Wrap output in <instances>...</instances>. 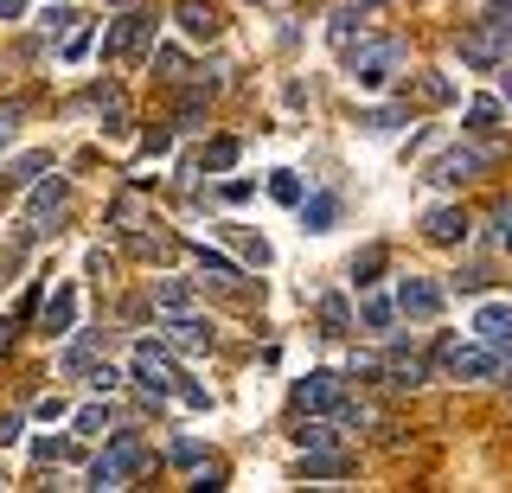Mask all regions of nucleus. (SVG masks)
<instances>
[{
  "mask_svg": "<svg viewBox=\"0 0 512 493\" xmlns=\"http://www.w3.org/2000/svg\"><path fill=\"white\" fill-rule=\"evenodd\" d=\"M512 58V0H493L487 20H474L461 33V65L468 71H500Z\"/></svg>",
  "mask_w": 512,
  "mask_h": 493,
  "instance_id": "obj_1",
  "label": "nucleus"
},
{
  "mask_svg": "<svg viewBox=\"0 0 512 493\" xmlns=\"http://www.w3.org/2000/svg\"><path fill=\"white\" fill-rule=\"evenodd\" d=\"M141 468H148V442H141V429H116V436L103 442V455L90 461L84 487H128Z\"/></svg>",
  "mask_w": 512,
  "mask_h": 493,
  "instance_id": "obj_2",
  "label": "nucleus"
},
{
  "mask_svg": "<svg viewBox=\"0 0 512 493\" xmlns=\"http://www.w3.org/2000/svg\"><path fill=\"white\" fill-rule=\"evenodd\" d=\"M154 26L160 20H154L148 7H128L122 20L103 26V58H109V65H141V58L154 52Z\"/></svg>",
  "mask_w": 512,
  "mask_h": 493,
  "instance_id": "obj_3",
  "label": "nucleus"
},
{
  "mask_svg": "<svg viewBox=\"0 0 512 493\" xmlns=\"http://www.w3.org/2000/svg\"><path fill=\"white\" fill-rule=\"evenodd\" d=\"M436 365L448 378H455V385H487V378H500V353H493L487 340H442L436 346Z\"/></svg>",
  "mask_w": 512,
  "mask_h": 493,
  "instance_id": "obj_4",
  "label": "nucleus"
},
{
  "mask_svg": "<svg viewBox=\"0 0 512 493\" xmlns=\"http://www.w3.org/2000/svg\"><path fill=\"white\" fill-rule=\"evenodd\" d=\"M397 65H404V39H359V45H346V77L359 90L391 84Z\"/></svg>",
  "mask_w": 512,
  "mask_h": 493,
  "instance_id": "obj_5",
  "label": "nucleus"
},
{
  "mask_svg": "<svg viewBox=\"0 0 512 493\" xmlns=\"http://www.w3.org/2000/svg\"><path fill=\"white\" fill-rule=\"evenodd\" d=\"M64 205H71V186L58 180H32V193H26V231H20V244H32V237H45L64 218Z\"/></svg>",
  "mask_w": 512,
  "mask_h": 493,
  "instance_id": "obj_6",
  "label": "nucleus"
},
{
  "mask_svg": "<svg viewBox=\"0 0 512 493\" xmlns=\"http://www.w3.org/2000/svg\"><path fill=\"white\" fill-rule=\"evenodd\" d=\"M487 161H493V148H448V154H436V161L423 167V180L429 186H468V180H480Z\"/></svg>",
  "mask_w": 512,
  "mask_h": 493,
  "instance_id": "obj_7",
  "label": "nucleus"
},
{
  "mask_svg": "<svg viewBox=\"0 0 512 493\" xmlns=\"http://www.w3.org/2000/svg\"><path fill=\"white\" fill-rule=\"evenodd\" d=\"M340 397H346V378H340V372H327V365H314V372L295 385V410H301V417H327Z\"/></svg>",
  "mask_w": 512,
  "mask_h": 493,
  "instance_id": "obj_8",
  "label": "nucleus"
},
{
  "mask_svg": "<svg viewBox=\"0 0 512 493\" xmlns=\"http://www.w3.org/2000/svg\"><path fill=\"white\" fill-rule=\"evenodd\" d=\"M128 378H135V385L160 404V397H173V378H180V372L167 365V353H160L154 340H141V346H135V365H128Z\"/></svg>",
  "mask_w": 512,
  "mask_h": 493,
  "instance_id": "obj_9",
  "label": "nucleus"
},
{
  "mask_svg": "<svg viewBox=\"0 0 512 493\" xmlns=\"http://www.w3.org/2000/svg\"><path fill=\"white\" fill-rule=\"evenodd\" d=\"M397 314H410V321H436L442 314V289L429 276H397Z\"/></svg>",
  "mask_w": 512,
  "mask_h": 493,
  "instance_id": "obj_10",
  "label": "nucleus"
},
{
  "mask_svg": "<svg viewBox=\"0 0 512 493\" xmlns=\"http://www.w3.org/2000/svg\"><path fill=\"white\" fill-rule=\"evenodd\" d=\"M423 237L442 244V250L468 244V212H461V205H429V212H423Z\"/></svg>",
  "mask_w": 512,
  "mask_h": 493,
  "instance_id": "obj_11",
  "label": "nucleus"
},
{
  "mask_svg": "<svg viewBox=\"0 0 512 493\" xmlns=\"http://www.w3.org/2000/svg\"><path fill=\"white\" fill-rule=\"evenodd\" d=\"M474 340H487L493 353H512V301H480V314H474Z\"/></svg>",
  "mask_w": 512,
  "mask_h": 493,
  "instance_id": "obj_12",
  "label": "nucleus"
},
{
  "mask_svg": "<svg viewBox=\"0 0 512 493\" xmlns=\"http://www.w3.org/2000/svg\"><path fill=\"white\" fill-rule=\"evenodd\" d=\"M378 365H384L378 378H384V385H397V391H416V385L429 378V359H423V353H410V346H391V353H384Z\"/></svg>",
  "mask_w": 512,
  "mask_h": 493,
  "instance_id": "obj_13",
  "label": "nucleus"
},
{
  "mask_svg": "<svg viewBox=\"0 0 512 493\" xmlns=\"http://www.w3.org/2000/svg\"><path fill=\"white\" fill-rule=\"evenodd\" d=\"M192 263L205 269V282H224V289H237V295L250 289V282H244V263L224 257V250H212V244H192Z\"/></svg>",
  "mask_w": 512,
  "mask_h": 493,
  "instance_id": "obj_14",
  "label": "nucleus"
},
{
  "mask_svg": "<svg viewBox=\"0 0 512 493\" xmlns=\"http://www.w3.org/2000/svg\"><path fill=\"white\" fill-rule=\"evenodd\" d=\"M173 20H180V33L186 39H205V45H212L218 39V13H212V0H180V7H173Z\"/></svg>",
  "mask_w": 512,
  "mask_h": 493,
  "instance_id": "obj_15",
  "label": "nucleus"
},
{
  "mask_svg": "<svg viewBox=\"0 0 512 493\" xmlns=\"http://www.w3.org/2000/svg\"><path fill=\"white\" fill-rule=\"evenodd\" d=\"M167 340H180V346H212L218 333H212V321H205V314L180 308V314H167Z\"/></svg>",
  "mask_w": 512,
  "mask_h": 493,
  "instance_id": "obj_16",
  "label": "nucleus"
},
{
  "mask_svg": "<svg viewBox=\"0 0 512 493\" xmlns=\"http://www.w3.org/2000/svg\"><path fill=\"white\" fill-rule=\"evenodd\" d=\"M340 474H346V455L333 442L327 449H301V481H340Z\"/></svg>",
  "mask_w": 512,
  "mask_h": 493,
  "instance_id": "obj_17",
  "label": "nucleus"
},
{
  "mask_svg": "<svg viewBox=\"0 0 512 493\" xmlns=\"http://www.w3.org/2000/svg\"><path fill=\"white\" fill-rule=\"evenodd\" d=\"M340 225V193H314V199H301V231H333Z\"/></svg>",
  "mask_w": 512,
  "mask_h": 493,
  "instance_id": "obj_18",
  "label": "nucleus"
},
{
  "mask_svg": "<svg viewBox=\"0 0 512 493\" xmlns=\"http://www.w3.org/2000/svg\"><path fill=\"white\" fill-rule=\"evenodd\" d=\"M90 103L109 116V122H103L109 135H122V129H128V97H122V84H90Z\"/></svg>",
  "mask_w": 512,
  "mask_h": 493,
  "instance_id": "obj_19",
  "label": "nucleus"
},
{
  "mask_svg": "<svg viewBox=\"0 0 512 493\" xmlns=\"http://www.w3.org/2000/svg\"><path fill=\"white\" fill-rule=\"evenodd\" d=\"M500 122H506V103H500V97H474L461 129H468V135H500Z\"/></svg>",
  "mask_w": 512,
  "mask_h": 493,
  "instance_id": "obj_20",
  "label": "nucleus"
},
{
  "mask_svg": "<svg viewBox=\"0 0 512 493\" xmlns=\"http://www.w3.org/2000/svg\"><path fill=\"white\" fill-rule=\"evenodd\" d=\"M39 321H45V333H71V327H77V289H58V295L39 308Z\"/></svg>",
  "mask_w": 512,
  "mask_h": 493,
  "instance_id": "obj_21",
  "label": "nucleus"
},
{
  "mask_svg": "<svg viewBox=\"0 0 512 493\" xmlns=\"http://www.w3.org/2000/svg\"><path fill=\"white\" fill-rule=\"evenodd\" d=\"M359 26H365V7H359V0H346V7H333V13H327V39L340 45V52L352 45V33H359Z\"/></svg>",
  "mask_w": 512,
  "mask_h": 493,
  "instance_id": "obj_22",
  "label": "nucleus"
},
{
  "mask_svg": "<svg viewBox=\"0 0 512 493\" xmlns=\"http://www.w3.org/2000/svg\"><path fill=\"white\" fill-rule=\"evenodd\" d=\"M205 97H212V90L192 84L186 97H180V109H173V129H205Z\"/></svg>",
  "mask_w": 512,
  "mask_h": 493,
  "instance_id": "obj_23",
  "label": "nucleus"
},
{
  "mask_svg": "<svg viewBox=\"0 0 512 493\" xmlns=\"http://www.w3.org/2000/svg\"><path fill=\"white\" fill-rule=\"evenodd\" d=\"M378 276H384V244H365L359 257H352V289H372Z\"/></svg>",
  "mask_w": 512,
  "mask_h": 493,
  "instance_id": "obj_24",
  "label": "nucleus"
},
{
  "mask_svg": "<svg viewBox=\"0 0 512 493\" xmlns=\"http://www.w3.org/2000/svg\"><path fill=\"white\" fill-rule=\"evenodd\" d=\"M320 333H352V308H346V295H320Z\"/></svg>",
  "mask_w": 512,
  "mask_h": 493,
  "instance_id": "obj_25",
  "label": "nucleus"
},
{
  "mask_svg": "<svg viewBox=\"0 0 512 493\" xmlns=\"http://www.w3.org/2000/svg\"><path fill=\"white\" fill-rule=\"evenodd\" d=\"M237 154H244V148H237L231 135L205 141V161H199V173H231V167H237Z\"/></svg>",
  "mask_w": 512,
  "mask_h": 493,
  "instance_id": "obj_26",
  "label": "nucleus"
},
{
  "mask_svg": "<svg viewBox=\"0 0 512 493\" xmlns=\"http://www.w3.org/2000/svg\"><path fill=\"white\" fill-rule=\"evenodd\" d=\"M295 442H301V449H327V442H340V423H327V417H301Z\"/></svg>",
  "mask_w": 512,
  "mask_h": 493,
  "instance_id": "obj_27",
  "label": "nucleus"
},
{
  "mask_svg": "<svg viewBox=\"0 0 512 493\" xmlns=\"http://www.w3.org/2000/svg\"><path fill=\"white\" fill-rule=\"evenodd\" d=\"M154 308H160V314L192 308V282H180V276H173V282H154Z\"/></svg>",
  "mask_w": 512,
  "mask_h": 493,
  "instance_id": "obj_28",
  "label": "nucleus"
},
{
  "mask_svg": "<svg viewBox=\"0 0 512 493\" xmlns=\"http://www.w3.org/2000/svg\"><path fill=\"white\" fill-rule=\"evenodd\" d=\"M359 122H365V129H372V135H391V129H404L410 116H404V109H397V103H384V109H365Z\"/></svg>",
  "mask_w": 512,
  "mask_h": 493,
  "instance_id": "obj_29",
  "label": "nucleus"
},
{
  "mask_svg": "<svg viewBox=\"0 0 512 493\" xmlns=\"http://www.w3.org/2000/svg\"><path fill=\"white\" fill-rule=\"evenodd\" d=\"M128 250H141V257H173V237L167 231H128Z\"/></svg>",
  "mask_w": 512,
  "mask_h": 493,
  "instance_id": "obj_30",
  "label": "nucleus"
},
{
  "mask_svg": "<svg viewBox=\"0 0 512 493\" xmlns=\"http://www.w3.org/2000/svg\"><path fill=\"white\" fill-rule=\"evenodd\" d=\"M269 199H282V205H301V199H308V193H301V173H269Z\"/></svg>",
  "mask_w": 512,
  "mask_h": 493,
  "instance_id": "obj_31",
  "label": "nucleus"
},
{
  "mask_svg": "<svg viewBox=\"0 0 512 493\" xmlns=\"http://www.w3.org/2000/svg\"><path fill=\"white\" fill-rule=\"evenodd\" d=\"M359 321L372 327V333H391V321H397V301H378V295H372V301L359 308Z\"/></svg>",
  "mask_w": 512,
  "mask_h": 493,
  "instance_id": "obj_32",
  "label": "nucleus"
},
{
  "mask_svg": "<svg viewBox=\"0 0 512 493\" xmlns=\"http://www.w3.org/2000/svg\"><path fill=\"white\" fill-rule=\"evenodd\" d=\"M148 58H154V71H160V77H167V84H180V77H186V58H180V52H173V45H154V52H148Z\"/></svg>",
  "mask_w": 512,
  "mask_h": 493,
  "instance_id": "obj_33",
  "label": "nucleus"
},
{
  "mask_svg": "<svg viewBox=\"0 0 512 493\" xmlns=\"http://www.w3.org/2000/svg\"><path fill=\"white\" fill-rule=\"evenodd\" d=\"M173 135H180L173 122H160V129H148V135H141V161H160V154L173 148Z\"/></svg>",
  "mask_w": 512,
  "mask_h": 493,
  "instance_id": "obj_34",
  "label": "nucleus"
},
{
  "mask_svg": "<svg viewBox=\"0 0 512 493\" xmlns=\"http://www.w3.org/2000/svg\"><path fill=\"white\" fill-rule=\"evenodd\" d=\"M109 429V404H84L77 410V436H103Z\"/></svg>",
  "mask_w": 512,
  "mask_h": 493,
  "instance_id": "obj_35",
  "label": "nucleus"
},
{
  "mask_svg": "<svg viewBox=\"0 0 512 493\" xmlns=\"http://www.w3.org/2000/svg\"><path fill=\"white\" fill-rule=\"evenodd\" d=\"M173 397H180L186 410H212V391H205V385H192V378H173Z\"/></svg>",
  "mask_w": 512,
  "mask_h": 493,
  "instance_id": "obj_36",
  "label": "nucleus"
},
{
  "mask_svg": "<svg viewBox=\"0 0 512 493\" xmlns=\"http://www.w3.org/2000/svg\"><path fill=\"white\" fill-rule=\"evenodd\" d=\"M90 52H96V33H90V26H77V33L64 39V65H77V58H90Z\"/></svg>",
  "mask_w": 512,
  "mask_h": 493,
  "instance_id": "obj_37",
  "label": "nucleus"
},
{
  "mask_svg": "<svg viewBox=\"0 0 512 493\" xmlns=\"http://www.w3.org/2000/svg\"><path fill=\"white\" fill-rule=\"evenodd\" d=\"M167 461H173V468H199V461H205V449H199L192 436H180V442L167 449Z\"/></svg>",
  "mask_w": 512,
  "mask_h": 493,
  "instance_id": "obj_38",
  "label": "nucleus"
},
{
  "mask_svg": "<svg viewBox=\"0 0 512 493\" xmlns=\"http://www.w3.org/2000/svg\"><path fill=\"white\" fill-rule=\"evenodd\" d=\"M333 423H340V429H365V423H372V410H365V404H346V397H340V404H333Z\"/></svg>",
  "mask_w": 512,
  "mask_h": 493,
  "instance_id": "obj_39",
  "label": "nucleus"
},
{
  "mask_svg": "<svg viewBox=\"0 0 512 493\" xmlns=\"http://www.w3.org/2000/svg\"><path fill=\"white\" fill-rule=\"evenodd\" d=\"M237 250H244V263H256V269H269V244H263V237L237 231Z\"/></svg>",
  "mask_w": 512,
  "mask_h": 493,
  "instance_id": "obj_40",
  "label": "nucleus"
},
{
  "mask_svg": "<svg viewBox=\"0 0 512 493\" xmlns=\"http://www.w3.org/2000/svg\"><path fill=\"white\" fill-rule=\"evenodd\" d=\"M448 289H455V295H487V269H461Z\"/></svg>",
  "mask_w": 512,
  "mask_h": 493,
  "instance_id": "obj_41",
  "label": "nucleus"
},
{
  "mask_svg": "<svg viewBox=\"0 0 512 493\" xmlns=\"http://www.w3.org/2000/svg\"><path fill=\"white\" fill-rule=\"evenodd\" d=\"M32 461H45V468H58V461H71V442H32Z\"/></svg>",
  "mask_w": 512,
  "mask_h": 493,
  "instance_id": "obj_42",
  "label": "nucleus"
},
{
  "mask_svg": "<svg viewBox=\"0 0 512 493\" xmlns=\"http://www.w3.org/2000/svg\"><path fill=\"white\" fill-rule=\"evenodd\" d=\"M96 359V340H77L71 353H64V372H84V365Z\"/></svg>",
  "mask_w": 512,
  "mask_h": 493,
  "instance_id": "obj_43",
  "label": "nucleus"
},
{
  "mask_svg": "<svg viewBox=\"0 0 512 493\" xmlns=\"http://www.w3.org/2000/svg\"><path fill=\"white\" fill-rule=\"evenodd\" d=\"M71 20H77V13L64 7V0H58V7H45V33H71Z\"/></svg>",
  "mask_w": 512,
  "mask_h": 493,
  "instance_id": "obj_44",
  "label": "nucleus"
},
{
  "mask_svg": "<svg viewBox=\"0 0 512 493\" xmlns=\"http://www.w3.org/2000/svg\"><path fill=\"white\" fill-rule=\"evenodd\" d=\"M116 385H122L116 365H90V391H116Z\"/></svg>",
  "mask_w": 512,
  "mask_h": 493,
  "instance_id": "obj_45",
  "label": "nucleus"
},
{
  "mask_svg": "<svg viewBox=\"0 0 512 493\" xmlns=\"http://www.w3.org/2000/svg\"><path fill=\"white\" fill-rule=\"evenodd\" d=\"M250 193H256V186H250V180H224V186H218V199H224V205H244Z\"/></svg>",
  "mask_w": 512,
  "mask_h": 493,
  "instance_id": "obj_46",
  "label": "nucleus"
},
{
  "mask_svg": "<svg viewBox=\"0 0 512 493\" xmlns=\"http://www.w3.org/2000/svg\"><path fill=\"white\" fill-rule=\"evenodd\" d=\"M13 129H20V103H0V148L13 141Z\"/></svg>",
  "mask_w": 512,
  "mask_h": 493,
  "instance_id": "obj_47",
  "label": "nucleus"
},
{
  "mask_svg": "<svg viewBox=\"0 0 512 493\" xmlns=\"http://www.w3.org/2000/svg\"><path fill=\"white\" fill-rule=\"evenodd\" d=\"M13 442H20V417L7 410V417H0V449H13Z\"/></svg>",
  "mask_w": 512,
  "mask_h": 493,
  "instance_id": "obj_48",
  "label": "nucleus"
},
{
  "mask_svg": "<svg viewBox=\"0 0 512 493\" xmlns=\"http://www.w3.org/2000/svg\"><path fill=\"white\" fill-rule=\"evenodd\" d=\"M192 487H199V493H218L224 487V468H199V481H192Z\"/></svg>",
  "mask_w": 512,
  "mask_h": 493,
  "instance_id": "obj_49",
  "label": "nucleus"
},
{
  "mask_svg": "<svg viewBox=\"0 0 512 493\" xmlns=\"http://www.w3.org/2000/svg\"><path fill=\"white\" fill-rule=\"evenodd\" d=\"M39 167H45V154H26V161L13 167V180H39Z\"/></svg>",
  "mask_w": 512,
  "mask_h": 493,
  "instance_id": "obj_50",
  "label": "nucleus"
},
{
  "mask_svg": "<svg viewBox=\"0 0 512 493\" xmlns=\"http://www.w3.org/2000/svg\"><path fill=\"white\" fill-rule=\"evenodd\" d=\"M500 244L512 250V205H500Z\"/></svg>",
  "mask_w": 512,
  "mask_h": 493,
  "instance_id": "obj_51",
  "label": "nucleus"
},
{
  "mask_svg": "<svg viewBox=\"0 0 512 493\" xmlns=\"http://www.w3.org/2000/svg\"><path fill=\"white\" fill-rule=\"evenodd\" d=\"M0 353H13V321L0 314Z\"/></svg>",
  "mask_w": 512,
  "mask_h": 493,
  "instance_id": "obj_52",
  "label": "nucleus"
},
{
  "mask_svg": "<svg viewBox=\"0 0 512 493\" xmlns=\"http://www.w3.org/2000/svg\"><path fill=\"white\" fill-rule=\"evenodd\" d=\"M20 7L26 0H0V20H20Z\"/></svg>",
  "mask_w": 512,
  "mask_h": 493,
  "instance_id": "obj_53",
  "label": "nucleus"
},
{
  "mask_svg": "<svg viewBox=\"0 0 512 493\" xmlns=\"http://www.w3.org/2000/svg\"><path fill=\"white\" fill-rule=\"evenodd\" d=\"M500 71H506V103H512V58H506V65H500Z\"/></svg>",
  "mask_w": 512,
  "mask_h": 493,
  "instance_id": "obj_54",
  "label": "nucleus"
},
{
  "mask_svg": "<svg viewBox=\"0 0 512 493\" xmlns=\"http://www.w3.org/2000/svg\"><path fill=\"white\" fill-rule=\"evenodd\" d=\"M359 7H384V0H359Z\"/></svg>",
  "mask_w": 512,
  "mask_h": 493,
  "instance_id": "obj_55",
  "label": "nucleus"
},
{
  "mask_svg": "<svg viewBox=\"0 0 512 493\" xmlns=\"http://www.w3.org/2000/svg\"><path fill=\"white\" fill-rule=\"evenodd\" d=\"M500 372H506V385H512V365H500Z\"/></svg>",
  "mask_w": 512,
  "mask_h": 493,
  "instance_id": "obj_56",
  "label": "nucleus"
},
{
  "mask_svg": "<svg viewBox=\"0 0 512 493\" xmlns=\"http://www.w3.org/2000/svg\"><path fill=\"white\" fill-rule=\"evenodd\" d=\"M0 487H7V468H0Z\"/></svg>",
  "mask_w": 512,
  "mask_h": 493,
  "instance_id": "obj_57",
  "label": "nucleus"
},
{
  "mask_svg": "<svg viewBox=\"0 0 512 493\" xmlns=\"http://www.w3.org/2000/svg\"><path fill=\"white\" fill-rule=\"evenodd\" d=\"M250 7H256V0H250Z\"/></svg>",
  "mask_w": 512,
  "mask_h": 493,
  "instance_id": "obj_58",
  "label": "nucleus"
}]
</instances>
